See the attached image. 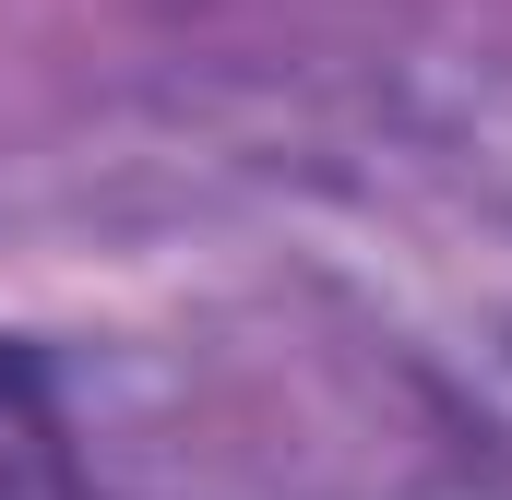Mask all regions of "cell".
<instances>
[{"instance_id": "6da1fadb", "label": "cell", "mask_w": 512, "mask_h": 500, "mask_svg": "<svg viewBox=\"0 0 512 500\" xmlns=\"http://www.w3.org/2000/svg\"><path fill=\"white\" fill-rule=\"evenodd\" d=\"M0 500H96L72 465V429L48 405V381L24 346H0Z\"/></svg>"}]
</instances>
